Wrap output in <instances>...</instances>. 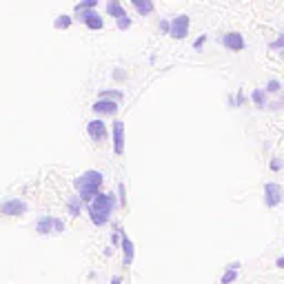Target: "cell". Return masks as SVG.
Wrapping results in <instances>:
<instances>
[{"instance_id":"26","label":"cell","mask_w":284,"mask_h":284,"mask_svg":"<svg viewBox=\"0 0 284 284\" xmlns=\"http://www.w3.org/2000/svg\"><path fill=\"white\" fill-rule=\"evenodd\" d=\"M118 189H120V202H122V204H124V184H120V186H118Z\"/></svg>"},{"instance_id":"5","label":"cell","mask_w":284,"mask_h":284,"mask_svg":"<svg viewBox=\"0 0 284 284\" xmlns=\"http://www.w3.org/2000/svg\"><path fill=\"white\" fill-rule=\"evenodd\" d=\"M25 211H27V204L22 200H9V202L0 204V213H5V215H20Z\"/></svg>"},{"instance_id":"3","label":"cell","mask_w":284,"mask_h":284,"mask_svg":"<svg viewBox=\"0 0 284 284\" xmlns=\"http://www.w3.org/2000/svg\"><path fill=\"white\" fill-rule=\"evenodd\" d=\"M169 34L173 36V38L182 40L189 36V16H176L171 22H169Z\"/></svg>"},{"instance_id":"16","label":"cell","mask_w":284,"mask_h":284,"mask_svg":"<svg viewBox=\"0 0 284 284\" xmlns=\"http://www.w3.org/2000/svg\"><path fill=\"white\" fill-rule=\"evenodd\" d=\"M253 102H256L258 107H264V91L262 89H256V91H253Z\"/></svg>"},{"instance_id":"13","label":"cell","mask_w":284,"mask_h":284,"mask_svg":"<svg viewBox=\"0 0 284 284\" xmlns=\"http://www.w3.org/2000/svg\"><path fill=\"white\" fill-rule=\"evenodd\" d=\"M107 14H109V16H116V18H122V16H127V14H124V7H122V5H120V3H116V0L107 5Z\"/></svg>"},{"instance_id":"2","label":"cell","mask_w":284,"mask_h":284,"mask_svg":"<svg viewBox=\"0 0 284 284\" xmlns=\"http://www.w3.org/2000/svg\"><path fill=\"white\" fill-rule=\"evenodd\" d=\"M100 186H102V173L100 171H87L76 180L78 198H80L82 202H91L100 193Z\"/></svg>"},{"instance_id":"21","label":"cell","mask_w":284,"mask_h":284,"mask_svg":"<svg viewBox=\"0 0 284 284\" xmlns=\"http://www.w3.org/2000/svg\"><path fill=\"white\" fill-rule=\"evenodd\" d=\"M118 27H120V29H129V27H131V20H129V16H122V18H118Z\"/></svg>"},{"instance_id":"19","label":"cell","mask_w":284,"mask_h":284,"mask_svg":"<svg viewBox=\"0 0 284 284\" xmlns=\"http://www.w3.org/2000/svg\"><path fill=\"white\" fill-rule=\"evenodd\" d=\"M69 25H71V18H69V16H60L58 20H56V27H58V29H67Z\"/></svg>"},{"instance_id":"6","label":"cell","mask_w":284,"mask_h":284,"mask_svg":"<svg viewBox=\"0 0 284 284\" xmlns=\"http://www.w3.org/2000/svg\"><path fill=\"white\" fill-rule=\"evenodd\" d=\"M113 151L118 155L124 151V122H113Z\"/></svg>"},{"instance_id":"22","label":"cell","mask_w":284,"mask_h":284,"mask_svg":"<svg viewBox=\"0 0 284 284\" xmlns=\"http://www.w3.org/2000/svg\"><path fill=\"white\" fill-rule=\"evenodd\" d=\"M267 91L277 93V91H280V82H277V80H269V84H267Z\"/></svg>"},{"instance_id":"27","label":"cell","mask_w":284,"mask_h":284,"mask_svg":"<svg viewBox=\"0 0 284 284\" xmlns=\"http://www.w3.org/2000/svg\"><path fill=\"white\" fill-rule=\"evenodd\" d=\"M204 40H207V38H204V36H202V38H200V40H198V42H196V49H200V47L204 45Z\"/></svg>"},{"instance_id":"20","label":"cell","mask_w":284,"mask_h":284,"mask_svg":"<svg viewBox=\"0 0 284 284\" xmlns=\"http://www.w3.org/2000/svg\"><path fill=\"white\" fill-rule=\"evenodd\" d=\"M100 98H105V100H109V98H122V91H102Z\"/></svg>"},{"instance_id":"18","label":"cell","mask_w":284,"mask_h":284,"mask_svg":"<svg viewBox=\"0 0 284 284\" xmlns=\"http://www.w3.org/2000/svg\"><path fill=\"white\" fill-rule=\"evenodd\" d=\"M69 211H71V215H80V202H78V198H71Z\"/></svg>"},{"instance_id":"7","label":"cell","mask_w":284,"mask_h":284,"mask_svg":"<svg viewBox=\"0 0 284 284\" xmlns=\"http://www.w3.org/2000/svg\"><path fill=\"white\" fill-rule=\"evenodd\" d=\"M87 131L96 142H100L102 138H107V124L102 122V120H91V122L87 124Z\"/></svg>"},{"instance_id":"25","label":"cell","mask_w":284,"mask_h":284,"mask_svg":"<svg viewBox=\"0 0 284 284\" xmlns=\"http://www.w3.org/2000/svg\"><path fill=\"white\" fill-rule=\"evenodd\" d=\"M282 42H284V36H280V38H277V40L273 42V49H280V47H282Z\"/></svg>"},{"instance_id":"15","label":"cell","mask_w":284,"mask_h":284,"mask_svg":"<svg viewBox=\"0 0 284 284\" xmlns=\"http://www.w3.org/2000/svg\"><path fill=\"white\" fill-rule=\"evenodd\" d=\"M96 5H98V3H96V0H84V3H80V5H78V7H76V11H78V14H82L84 9H93Z\"/></svg>"},{"instance_id":"24","label":"cell","mask_w":284,"mask_h":284,"mask_svg":"<svg viewBox=\"0 0 284 284\" xmlns=\"http://www.w3.org/2000/svg\"><path fill=\"white\" fill-rule=\"evenodd\" d=\"M53 229H56V231L60 233V231H62V229H65V225H62V222H60V220H53Z\"/></svg>"},{"instance_id":"11","label":"cell","mask_w":284,"mask_h":284,"mask_svg":"<svg viewBox=\"0 0 284 284\" xmlns=\"http://www.w3.org/2000/svg\"><path fill=\"white\" fill-rule=\"evenodd\" d=\"M96 113H107V116H113V113L118 111V105L116 102H111V100H105V98H100L96 105L91 107Z\"/></svg>"},{"instance_id":"10","label":"cell","mask_w":284,"mask_h":284,"mask_svg":"<svg viewBox=\"0 0 284 284\" xmlns=\"http://www.w3.org/2000/svg\"><path fill=\"white\" fill-rule=\"evenodd\" d=\"M118 238L122 240V251H124V264H131L134 262V242L129 240V235L124 231H120L118 229Z\"/></svg>"},{"instance_id":"17","label":"cell","mask_w":284,"mask_h":284,"mask_svg":"<svg viewBox=\"0 0 284 284\" xmlns=\"http://www.w3.org/2000/svg\"><path fill=\"white\" fill-rule=\"evenodd\" d=\"M235 277H238V271H233V269H229L225 275H222V284H231Z\"/></svg>"},{"instance_id":"14","label":"cell","mask_w":284,"mask_h":284,"mask_svg":"<svg viewBox=\"0 0 284 284\" xmlns=\"http://www.w3.org/2000/svg\"><path fill=\"white\" fill-rule=\"evenodd\" d=\"M134 7L140 14H151L153 11V3H149V0H134Z\"/></svg>"},{"instance_id":"1","label":"cell","mask_w":284,"mask_h":284,"mask_svg":"<svg viewBox=\"0 0 284 284\" xmlns=\"http://www.w3.org/2000/svg\"><path fill=\"white\" fill-rule=\"evenodd\" d=\"M113 209H116V198H113V193H98V196L89 202V217H91L93 225L102 227L109 222Z\"/></svg>"},{"instance_id":"28","label":"cell","mask_w":284,"mask_h":284,"mask_svg":"<svg viewBox=\"0 0 284 284\" xmlns=\"http://www.w3.org/2000/svg\"><path fill=\"white\" fill-rule=\"evenodd\" d=\"M111 284H122V282H120V277H113V280H111Z\"/></svg>"},{"instance_id":"12","label":"cell","mask_w":284,"mask_h":284,"mask_svg":"<svg viewBox=\"0 0 284 284\" xmlns=\"http://www.w3.org/2000/svg\"><path fill=\"white\" fill-rule=\"evenodd\" d=\"M36 231H38L40 235H47L53 231V217H42V220L36 225Z\"/></svg>"},{"instance_id":"9","label":"cell","mask_w":284,"mask_h":284,"mask_svg":"<svg viewBox=\"0 0 284 284\" xmlns=\"http://www.w3.org/2000/svg\"><path fill=\"white\" fill-rule=\"evenodd\" d=\"M78 18H82V22L89 29H102V27H105V20H102V16L96 14V11H89V14H78Z\"/></svg>"},{"instance_id":"4","label":"cell","mask_w":284,"mask_h":284,"mask_svg":"<svg viewBox=\"0 0 284 284\" xmlns=\"http://www.w3.org/2000/svg\"><path fill=\"white\" fill-rule=\"evenodd\" d=\"M264 200H267L269 207H277L282 202V186L275 182H269L264 186Z\"/></svg>"},{"instance_id":"8","label":"cell","mask_w":284,"mask_h":284,"mask_svg":"<svg viewBox=\"0 0 284 284\" xmlns=\"http://www.w3.org/2000/svg\"><path fill=\"white\" fill-rule=\"evenodd\" d=\"M227 49H233V51H242L244 49V38L240 34H225V38H222Z\"/></svg>"},{"instance_id":"23","label":"cell","mask_w":284,"mask_h":284,"mask_svg":"<svg viewBox=\"0 0 284 284\" xmlns=\"http://www.w3.org/2000/svg\"><path fill=\"white\" fill-rule=\"evenodd\" d=\"M271 169H273V171H280V169H282V162H280V160L275 158L273 162H271Z\"/></svg>"}]
</instances>
